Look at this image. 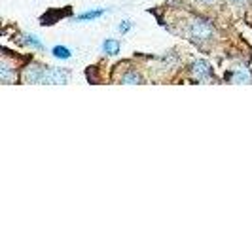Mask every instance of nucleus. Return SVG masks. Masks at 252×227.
Segmentation results:
<instances>
[{"mask_svg":"<svg viewBox=\"0 0 252 227\" xmlns=\"http://www.w3.org/2000/svg\"><path fill=\"white\" fill-rule=\"evenodd\" d=\"M213 34H215V28H213V25L209 21H205V19L191 21V25H189V38L193 42H199V44L207 42V40H211Z\"/></svg>","mask_w":252,"mask_h":227,"instance_id":"f257e3e1","label":"nucleus"},{"mask_svg":"<svg viewBox=\"0 0 252 227\" xmlns=\"http://www.w3.org/2000/svg\"><path fill=\"white\" fill-rule=\"evenodd\" d=\"M229 80H231L233 84H249L252 80V76L247 68H235V72L229 76Z\"/></svg>","mask_w":252,"mask_h":227,"instance_id":"39448f33","label":"nucleus"},{"mask_svg":"<svg viewBox=\"0 0 252 227\" xmlns=\"http://www.w3.org/2000/svg\"><path fill=\"white\" fill-rule=\"evenodd\" d=\"M68 80H70V72L64 70V68H53V66H46V68H44L42 84L57 85V84H66Z\"/></svg>","mask_w":252,"mask_h":227,"instance_id":"f03ea898","label":"nucleus"},{"mask_svg":"<svg viewBox=\"0 0 252 227\" xmlns=\"http://www.w3.org/2000/svg\"><path fill=\"white\" fill-rule=\"evenodd\" d=\"M42 78H44V66L40 64H31L25 68V74L23 80L27 84H42Z\"/></svg>","mask_w":252,"mask_h":227,"instance_id":"20e7f679","label":"nucleus"},{"mask_svg":"<svg viewBox=\"0 0 252 227\" xmlns=\"http://www.w3.org/2000/svg\"><path fill=\"white\" fill-rule=\"evenodd\" d=\"M131 27H133V23H131V21H124V23L120 25V32H122V34H126V32H129V30H131Z\"/></svg>","mask_w":252,"mask_h":227,"instance_id":"f8f14e48","label":"nucleus"},{"mask_svg":"<svg viewBox=\"0 0 252 227\" xmlns=\"http://www.w3.org/2000/svg\"><path fill=\"white\" fill-rule=\"evenodd\" d=\"M191 76L195 78V80H209L211 76H213V68H211V64L207 63V61H195V63L191 64Z\"/></svg>","mask_w":252,"mask_h":227,"instance_id":"7ed1b4c3","label":"nucleus"},{"mask_svg":"<svg viewBox=\"0 0 252 227\" xmlns=\"http://www.w3.org/2000/svg\"><path fill=\"white\" fill-rule=\"evenodd\" d=\"M0 80H2L4 84H12V82H15V72H13L6 63L0 64Z\"/></svg>","mask_w":252,"mask_h":227,"instance_id":"0eeeda50","label":"nucleus"},{"mask_svg":"<svg viewBox=\"0 0 252 227\" xmlns=\"http://www.w3.org/2000/svg\"><path fill=\"white\" fill-rule=\"evenodd\" d=\"M23 38H25L23 42H25L27 46H31V48H34V50H42V48H44V44H42V42L38 40V36H34V34H27V36H23Z\"/></svg>","mask_w":252,"mask_h":227,"instance_id":"9d476101","label":"nucleus"},{"mask_svg":"<svg viewBox=\"0 0 252 227\" xmlns=\"http://www.w3.org/2000/svg\"><path fill=\"white\" fill-rule=\"evenodd\" d=\"M106 13V8H99V10H91V12H84L76 17V21H93V19H99Z\"/></svg>","mask_w":252,"mask_h":227,"instance_id":"423d86ee","label":"nucleus"},{"mask_svg":"<svg viewBox=\"0 0 252 227\" xmlns=\"http://www.w3.org/2000/svg\"><path fill=\"white\" fill-rule=\"evenodd\" d=\"M53 55L57 59H70V50L64 46H57V48H53Z\"/></svg>","mask_w":252,"mask_h":227,"instance_id":"9b49d317","label":"nucleus"},{"mask_svg":"<svg viewBox=\"0 0 252 227\" xmlns=\"http://www.w3.org/2000/svg\"><path fill=\"white\" fill-rule=\"evenodd\" d=\"M102 50H104V53H108V55H116L120 51V42L118 40H106L102 44Z\"/></svg>","mask_w":252,"mask_h":227,"instance_id":"6e6552de","label":"nucleus"},{"mask_svg":"<svg viewBox=\"0 0 252 227\" xmlns=\"http://www.w3.org/2000/svg\"><path fill=\"white\" fill-rule=\"evenodd\" d=\"M122 84H129V85H135V84H142V78L137 72H127L126 76H122Z\"/></svg>","mask_w":252,"mask_h":227,"instance_id":"1a4fd4ad","label":"nucleus"},{"mask_svg":"<svg viewBox=\"0 0 252 227\" xmlns=\"http://www.w3.org/2000/svg\"><path fill=\"white\" fill-rule=\"evenodd\" d=\"M197 2H201V4H213L215 0H197Z\"/></svg>","mask_w":252,"mask_h":227,"instance_id":"ddd939ff","label":"nucleus"},{"mask_svg":"<svg viewBox=\"0 0 252 227\" xmlns=\"http://www.w3.org/2000/svg\"><path fill=\"white\" fill-rule=\"evenodd\" d=\"M231 2H235V4H243V2H247V0H231Z\"/></svg>","mask_w":252,"mask_h":227,"instance_id":"4468645a","label":"nucleus"}]
</instances>
